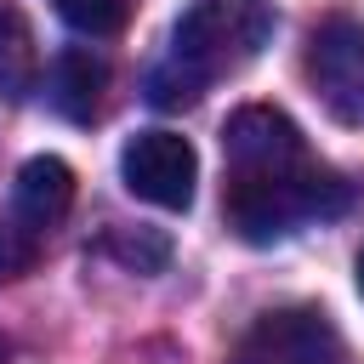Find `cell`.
<instances>
[{
  "label": "cell",
  "mask_w": 364,
  "mask_h": 364,
  "mask_svg": "<svg viewBox=\"0 0 364 364\" xmlns=\"http://www.w3.org/2000/svg\"><path fill=\"white\" fill-rule=\"evenodd\" d=\"M267 40H273L267 0H193L171 28L165 63L148 74V102L154 108H193L216 80L256 63Z\"/></svg>",
  "instance_id": "obj_2"
},
{
  "label": "cell",
  "mask_w": 364,
  "mask_h": 364,
  "mask_svg": "<svg viewBox=\"0 0 364 364\" xmlns=\"http://www.w3.org/2000/svg\"><path fill=\"white\" fill-rule=\"evenodd\" d=\"M233 364H347V341L324 307H273L245 330Z\"/></svg>",
  "instance_id": "obj_4"
},
{
  "label": "cell",
  "mask_w": 364,
  "mask_h": 364,
  "mask_svg": "<svg viewBox=\"0 0 364 364\" xmlns=\"http://www.w3.org/2000/svg\"><path fill=\"white\" fill-rule=\"evenodd\" d=\"M102 91H108V68H102V57H91L85 46H74V51H63V57L51 63V102H57L68 119L91 125V119L102 114Z\"/></svg>",
  "instance_id": "obj_7"
},
{
  "label": "cell",
  "mask_w": 364,
  "mask_h": 364,
  "mask_svg": "<svg viewBox=\"0 0 364 364\" xmlns=\"http://www.w3.org/2000/svg\"><path fill=\"white\" fill-rule=\"evenodd\" d=\"M51 6H57V17H63L74 34H91V40L119 34L125 17H131V0H51Z\"/></svg>",
  "instance_id": "obj_9"
},
{
  "label": "cell",
  "mask_w": 364,
  "mask_h": 364,
  "mask_svg": "<svg viewBox=\"0 0 364 364\" xmlns=\"http://www.w3.org/2000/svg\"><path fill=\"white\" fill-rule=\"evenodd\" d=\"M74 205V171L57 159V154H34L23 159L17 182H11V222H23L28 233H51Z\"/></svg>",
  "instance_id": "obj_6"
},
{
  "label": "cell",
  "mask_w": 364,
  "mask_h": 364,
  "mask_svg": "<svg viewBox=\"0 0 364 364\" xmlns=\"http://www.w3.org/2000/svg\"><path fill=\"white\" fill-rule=\"evenodd\" d=\"M34 256H40V233H28L23 222H0V279H17V273H28L34 267Z\"/></svg>",
  "instance_id": "obj_10"
},
{
  "label": "cell",
  "mask_w": 364,
  "mask_h": 364,
  "mask_svg": "<svg viewBox=\"0 0 364 364\" xmlns=\"http://www.w3.org/2000/svg\"><path fill=\"white\" fill-rule=\"evenodd\" d=\"M358 296H364V250H358Z\"/></svg>",
  "instance_id": "obj_11"
},
{
  "label": "cell",
  "mask_w": 364,
  "mask_h": 364,
  "mask_svg": "<svg viewBox=\"0 0 364 364\" xmlns=\"http://www.w3.org/2000/svg\"><path fill=\"white\" fill-rule=\"evenodd\" d=\"M40 85V46L17 6L0 0V102H23Z\"/></svg>",
  "instance_id": "obj_8"
},
{
  "label": "cell",
  "mask_w": 364,
  "mask_h": 364,
  "mask_svg": "<svg viewBox=\"0 0 364 364\" xmlns=\"http://www.w3.org/2000/svg\"><path fill=\"white\" fill-rule=\"evenodd\" d=\"M307 85L336 125H364V23L336 11L307 34Z\"/></svg>",
  "instance_id": "obj_3"
},
{
  "label": "cell",
  "mask_w": 364,
  "mask_h": 364,
  "mask_svg": "<svg viewBox=\"0 0 364 364\" xmlns=\"http://www.w3.org/2000/svg\"><path fill=\"white\" fill-rule=\"evenodd\" d=\"M119 176L136 199H148L159 210H188L193 182H199V154L176 131H136L119 148Z\"/></svg>",
  "instance_id": "obj_5"
},
{
  "label": "cell",
  "mask_w": 364,
  "mask_h": 364,
  "mask_svg": "<svg viewBox=\"0 0 364 364\" xmlns=\"http://www.w3.org/2000/svg\"><path fill=\"white\" fill-rule=\"evenodd\" d=\"M222 159H228L222 216L245 245L290 239L296 228L341 216L353 205V188L341 182V171H330L307 154V136L296 131V119L284 108L250 102V108L228 114Z\"/></svg>",
  "instance_id": "obj_1"
}]
</instances>
